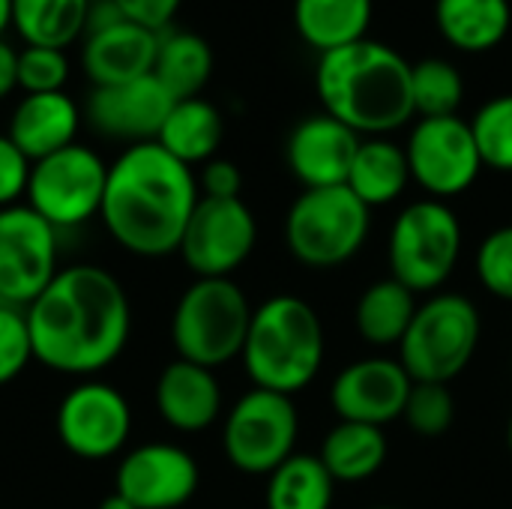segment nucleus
Returning a JSON list of instances; mask_svg holds the SVG:
<instances>
[{"instance_id":"nucleus-15","label":"nucleus","mask_w":512,"mask_h":509,"mask_svg":"<svg viewBox=\"0 0 512 509\" xmlns=\"http://www.w3.org/2000/svg\"><path fill=\"white\" fill-rule=\"evenodd\" d=\"M198 483L201 471L189 450L153 441L120 459L114 492H120L135 509H180L195 498Z\"/></svg>"},{"instance_id":"nucleus-25","label":"nucleus","mask_w":512,"mask_h":509,"mask_svg":"<svg viewBox=\"0 0 512 509\" xmlns=\"http://www.w3.org/2000/svg\"><path fill=\"white\" fill-rule=\"evenodd\" d=\"M222 135H225V123L219 108L201 96H192L174 102L156 144H162L174 159L192 168L216 159Z\"/></svg>"},{"instance_id":"nucleus-36","label":"nucleus","mask_w":512,"mask_h":509,"mask_svg":"<svg viewBox=\"0 0 512 509\" xmlns=\"http://www.w3.org/2000/svg\"><path fill=\"white\" fill-rule=\"evenodd\" d=\"M33 357V339L27 315L18 306L0 303V387L15 381Z\"/></svg>"},{"instance_id":"nucleus-22","label":"nucleus","mask_w":512,"mask_h":509,"mask_svg":"<svg viewBox=\"0 0 512 509\" xmlns=\"http://www.w3.org/2000/svg\"><path fill=\"white\" fill-rule=\"evenodd\" d=\"M441 36L465 54L498 48L512 27L510 0H435Z\"/></svg>"},{"instance_id":"nucleus-13","label":"nucleus","mask_w":512,"mask_h":509,"mask_svg":"<svg viewBox=\"0 0 512 509\" xmlns=\"http://www.w3.org/2000/svg\"><path fill=\"white\" fill-rule=\"evenodd\" d=\"M258 243L255 213L243 198H201L180 240V255L198 279H231Z\"/></svg>"},{"instance_id":"nucleus-42","label":"nucleus","mask_w":512,"mask_h":509,"mask_svg":"<svg viewBox=\"0 0 512 509\" xmlns=\"http://www.w3.org/2000/svg\"><path fill=\"white\" fill-rule=\"evenodd\" d=\"M6 27H12V0H0V39Z\"/></svg>"},{"instance_id":"nucleus-28","label":"nucleus","mask_w":512,"mask_h":509,"mask_svg":"<svg viewBox=\"0 0 512 509\" xmlns=\"http://www.w3.org/2000/svg\"><path fill=\"white\" fill-rule=\"evenodd\" d=\"M153 75L174 99L201 96L213 75V48L192 30H162Z\"/></svg>"},{"instance_id":"nucleus-37","label":"nucleus","mask_w":512,"mask_h":509,"mask_svg":"<svg viewBox=\"0 0 512 509\" xmlns=\"http://www.w3.org/2000/svg\"><path fill=\"white\" fill-rule=\"evenodd\" d=\"M27 177L30 159L6 135H0V210L18 204V198L27 192Z\"/></svg>"},{"instance_id":"nucleus-1","label":"nucleus","mask_w":512,"mask_h":509,"mask_svg":"<svg viewBox=\"0 0 512 509\" xmlns=\"http://www.w3.org/2000/svg\"><path fill=\"white\" fill-rule=\"evenodd\" d=\"M33 357L60 375L90 378L129 345L132 303L114 273L96 264H69L24 309Z\"/></svg>"},{"instance_id":"nucleus-33","label":"nucleus","mask_w":512,"mask_h":509,"mask_svg":"<svg viewBox=\"0 0 512 509\" xmlns=\"http://www.w3.org/2000/svg\"><path fill=\"white\" fill-rule=\"evenodd\" d=\"M456 417V402L447 384H414L402 420L420 438H441Z\"/></svg>"},{"instance_id":"nucleus-2","label":"nucleus","mask_w":512,"mask_h":509,"mask_svg":"<svg viewBox=\"0 0 512 509\" xmlns=\"http://www.w3.org/2000/svg\"><path fill=\"white\" fill-rule=\"evenodd\" d=\"M201 201L198 177L162 144H132L108 165L99 219L111 240L138 258L180 252L183 231Z\"/></svg>"},{"instance_id":"nucleus-6","label":"nucleus","mask_w":512,"mask_h":509,"mask_svg":"<svg viewBox=\"0 0 512 509\" xmlns=\"http://www.w3.org/2000/svg\"><path fill=\"white\" fill-rule=\"evenodd\" d=\"M483 321L462 294H435L417 306V315L399 342V363L414 384H450L477 354Z\"/></svg>"},{"instance_id":"nucleus-21","label":"nucleus","mask_w":512,"mask_h":509,"mask_svg":"<svg viewBox=\"0 0 512 509\" xmlns=\"http://www.w3.org/2000/svg\"><path fill=\"white\" fill-rule=\"evenodd\" d=\"M81 120H84V111L66 90L24 93L9 117L6 138L30 162H39V159L75 144Z\"/></svg>"},{"instance_id":"nucleus-38","label":"nucleus","mask_w":512,"mask_h":509,"mask_svg":"<svg viewBox=\"0 0 512 509\" xmlns=\"http://www.w3.org/2000/svg\"><path fill=\"white\" fill-rule=\"evenodd\" d=\"M198 189H201V198H240L243 174L228 159H210L201 168Z\"/></svg>"},{"instance_id":"nucleus-43","label":"nucleus","mask_w":512,"mask_h":509,"mask_svg":"<svg viewBox=\"0 0 512 509\" xmlns=\"http://www.w3.org/2000/svg\"><path fill=\"white\" fill-rule=\"evenodd\" d=\"M507 441H510V450H512V417H510V429H507Z\"/></svg>"},{"instance_id":"nucleus-8","label":"nucleus","mask_w":512,"mask_h":509,"mask_svg":"<svg viewBox=\"0 0 512 509\" xmlns=\"http://www.w3.org/2000/svg\"><path fill=\"white\" fill-rule=\"evenodd\" d=\"M462 255V222L447 201L420 198L408 204L390 231V276L414 294L438 291Z\"/></svg>"},{"instance_id":"nucleus-18","label":"nucleus","mask_w":512,"mask_h":509,"mask_svg":"<svg viewBox=\"0 0 512 509\" xmlns=\"http://www.w3.org/2000/svg\"><path fill=\"white\" fill-rule=\"evenodd\" d=\"M360 141L363 138L354 129L321 111L300 120L291 129L285 144V159L291 174L303 183V189L345 186Z\"/></svg>"},{"instance_id":"nucleus-17","label":"nucleus","mask_w":512,"mask_h":509,"mask_svg":"<svg viewBox=\"0 0 512 509\" xmlns=\"http://www.w3.org/2000/svg\"><path fill=\"white\" fill-rule=\"evenodd\" d=\"M411 387L414 381L399 360L366 357L336 375L330 387V405L339 420L384 429L387 423L402 420Z\"/></svg>"},{"instance_id":"nucleus-20","label":"nucleus","mask_w":512,"mask_h":509,"mask_svg":"<svg viewBox=\"0 0 512 509\" xmlns=\"http://www.w3.org/2000/svg\"><path fill=\"white\" fill-rule=\"evenodd\" d=\"M153 402L174 432H204L222 414V387L213 369L177 357L159 372Z\"/></svg>"},{"instance_id":"nucleus-4","label":"nucleus","mask_w":512,"mask_h":509,"mask_svg":"<svg viewBox=\"0 0 512 509\" xmlns=\"http://www.w3.org/2000/svg\"><path fill=\"white\" fill-rule=\"evenodd\" d=\"M324 348L321 315L294 294H276L252 312L240 360L255 387L294 396L318 378Z\"/></svg>"},{"instance_id":"nucleus-19","label":"nucleus","mask_w":512,"mask_h":509,"mask_svg":"<svg viewBox=\"0 0 512 509\" xmlns=\"http://www.w3.org/2000/svg\"><path fill=\"white\" fill-rule=\"evenodd\" d=\"M159 33L129 18L93 30L81 39V69L93 87H114L153 75Z\"/></svg>"},{"instance_id":"nucleus-39","label":"nucleus","mask_w":512,"mask_h":509,"mask_svg":"<svg viewBox=\"0 0 512 509\" xmlns=\"http://www.w3.org/2000/svg\"><path fill=\"white\" fill-rule=\"evenodd\" d=\"M117 9L123 12V18L147 27V30H168V24L174 21L177 9L183 0H114Z\"/></svg>"},{"instance_id":"nucleus-44","label":"nucleus","mask_w":512,"mask_h":509,"mask_svg":"<svg viewBox=\"0 0 512 509\" xmlns=\"http://www.w3.org/2000/svg\"><path fill=\"white\" fill-rule=\"evenodd\" d=\"M375 509H396V507H375Z\"/></svg>"},{"instance_id":"nucleus-14","label":"nucleus","mask_w":512,"mask_h":509,"mask_svg":"<svg viewBox=\"0 0 512 509\" xmlns=\"http://www.w3.org/2000/svg\"><path fill=\"white\" fill-rule=\"evenodd\" d=\"M54 429L72 456L102 462L123 453L132 435V408L117 387L90 378L60 399Z\"/></svg>"},{"instance_id":"nucleus-5","label":"nucleus","mask_w":512,"mask_h":509,"mask_svg":"<svg viewBox=\"0 0 512 509\" xmlns=\"http://www.w3.org/2000/svg\"><path fill=\"white\" fill-rule=\"evenodd\" d=\"M252 303L234 279H195L171 315V342L180 360L219 369L243 354Z\"/></svg>"},{"instance_id":"nucleus-24","label":"nucleus","mask_w":512,"mask_h":509,"mask_svg":"<svg viewBox=\"0 0 512 509\" xmlns=\"http://www.w3.org/2000/svg\"><path fill=\"white\" fill-rule=\"evenodd\" d=\"M411 183V165L405 147L390 138H363L348 174V189L372 210L393 204Z\"/></svg>"},{"instance_id":"nucleus-30","label":"nucleus","mask_w":512,"mask_h":509,"mask_svg":"<svg viewBox=\"0 0 512 509\" xmlns=\"http://www.w3.org/2000/svg\"><path fill=\"white\" fill-rule=\"evenodd\" d=\"M336 480L321 456L294 453L267 480V509H330Z\"/></svg>"},{"instance_id":"nucleus-35","label":"nucleus","mask_w":512,"mask_h":509,"mask_svg":"<svg viewBox=\"0 0 512 509\" xmlns=\"http://www.w3.org/2000/svg\"><path fill=\"white\" fill-rule=\"evenodd\" d=\"M477 267V279L480 285L495 294L498 300L512 303V225H504L498 231H492L474 258Z\"/></svg>"},{"instance_id":"nucleus-12","label":"nucleus","mask_w":512,"mask_h":509,"mask_svg":"<svg viewBox=\"0 0 512 509\" xmlns=\"http://www.w3.org/2000/svg\"><path fill=\"white\" fill-rule=\"evenodd\" d=\"M411 180L429 192V198L447 201L474 186L483 171V159L471 132V123L453 117H420L405 144Z\"/></svg>"},{"instance_id":"nucleus-16","label":"nucleus","mask_w":512,"mask_h":509,"mask_svg":"<svg viewBox=\"0 0 512 509\" xmlns=\"http://www.w3.org/2000/svg\"><path fill=\"white\" fill-rule=\"evenodd\" d=\"M174 102L156 75H144L114 87H93L84 102V117L102 138L132 147L159 138Z\"/></svg>"},{"instance_id":"nucleus-7","label":"nucleus","mask_w":512,"mask_h":509,"mask_svg":"<svg viewBox=\"0 0 512 509\" xmlns=\"http://www.w3.org/2000/svg\"><path fill=\"white\" fill-rule=\"evenodd\" d=\"M372 210L348 189H303L285 216L288 252L312 270L348 264L366 243Z\"/></svg>"},{"instance_id":"nucleus-29","label":"nucleus","mask_w":512,"mask_h":509,"mask_svg":"<svg viewBox=\"0 0 512 509\" xmlns=\"http://www.w3.org/2000/svg\"><path fill=\"white\" fill-rule=\"evenodd\" d=\"M93 0H12V27L24 45L69 48L84 39Z\"/></svg>"},{"instance_id":"nucleus-3","label":"nucleus","mask_w":512,"mask_h":509,"mask_svg":"<svg viewBox=\"0 0 512 509\" xmlns=\"http://www.w3.org/2000/svg\"><path fill=\"white\" fill-rule=\"evenodd\" d=\"M315 87L324 111L360 138H381L414 117L411 63L375 39L321 54Z\"/></svg>"},{"instance_id":"nucleus-41","label":"nucleus","mask_w":512,"mask_h":509,"mask_svg":"<svg viewBox=\"0 0 512 509\" xmlns=\"http://www.w3.org/2000/svg\"><path fill=\"white\" fill-rule=\"evenodd\" d=\"M99 509H135L120 492H111L108 498H102V504H99Z\"/></svg>"},{"instance_id":"nucleus-40","label":"nucleus","mask_w":512,"mask_h":509,"mask_svg":"<svg viewBox=\"0 0 512 509\" xmlns=\"http://www.w3.org/2000/svg\"><path fill=\"white\" fill-rule=\"evenodd\" d=\"M18 87V51L0 39V102Z\"/></svg>"},{"instance_id":"nucleus-26","label":"nucleus","mask_w":512,"mask_h":509,"mask_svg":"<svg viewBox=\"0 0 512 509\" xmlns=\"http://www.w3.org/2000/svg\"><path fill=\"white\" fill-rule=\"evenodd\" d=\"M417 306H420L417 294L393 276L369 285L360 294L354 312L360 339L375 348H393V345L399 348L417 315Z\"/></svg>"},{"instance_id":"nucleus-27","label":"nucleus","mask_w":512,"mask_h":509,"mask_svg":"<svg viewBox=\"0 0 512 509\" xmlns=\"http://www.w3.org/2000/svg\"><path fill=\"white\" fill-rule=\"evenodd\" d=\"M387 450L390 444L381 426L339 420V426H333L324 438L321 462L336 483H363L381 471Z\"/></svg>"},{"instance_id":"nucleus-10","label":"nucleus","mask_w":512,"mask_h":509,"mask_svg":"<svg viewBox=\"0 0 512 509\" xmlns=\"http://www.w3.org/2000/svg\"><path fill=\"white\" fill-rule=\"evenodd\" d=\"M300 435V414L291 396L252 387L225 417L222 450L225 459L252 477H270L285 459L294 456Z\"/></svg>"},{"instance_id":"nucleus-34","label":"nucleus","mask_w":512,"mask_h":509,"mask_svg":"<svg viewBox=\"0 0 512 509\" xmlns=\"http://www.w3.org/2000/svg\"><path fill=\"white\" fill-rule=\"evenodd\" d=\"M69 81L66 48L24 45L18 51V87L24 93H60Z\"/></svg>"},{"instance_id":"nucleus-32","label":"nucleus","mask_w":512,"mask_h":509,"mask_svg":"<svg viewBox=\"0 0 512 509\" xmlns=\"http://www.w3.org/2000/svg\"><path fill=\"white\" fill-rule=\"evenodd\" d=\"M471 132L483 165L512 171V93L489 99L471 120Z\"/></svg>"},{"instance_id":"nucleus-23","label":"nucleus","mask_w":512,"mask_h":509,"mask_svg":"<svg viewBox=\"0 0 512 509\" xmlns=\"http://www.w3.org/2000/svg\"><path fill=\"white\" fill-rule=\"evenodd\" d=\"M375 0H294V27L318 54L366 39Z\"/></svg>"},{"instance_id":"nucleus-9","label":"nucleus","mask_w":512,"mask_h":509,"mask_svg":"<svg viewBox=\"0 0 512 509\" xmlns=\"http://www.w3.org/2000/svg\"><path fill=\"white\" fill-rule=\"evenodd\" d=\"M108 165L87 144H69L39 162H30L27 207L57 231L87 225L102 210Z\"/></svg>"},{"instance_id":"nucleus-11","label":"nucleus","mask_w":512,"mask_h":509,"mask_svg":"<svg viewBox=\"0 0 512 509\" xmlns=\"http://www.w3.org/2000/svg\"><path fill=\"white\" fill-rule=\"evenodd\" d=\"M57 228L33 207L0 210V303L27 309L60 273Z\"/></svg>"},{"instance_id":"nucleus-31","label":"nucleus","mask_w":512,"mask_h":509,"mask_svg":"<svg viewBox=\"0 0 512 509\" xmlns=\"http://www.w3.org/2000/svg\"><path fill=\"white\" fill-rule=\"evenodd\" d=\"M411 96L414 114L453 117L465 99V78L450 60L426 57L420 63H411Z\"/></svg>"}]
</instances>
